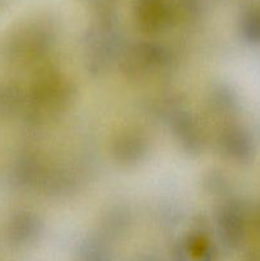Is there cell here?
I'll list each match as a JSON object with an SVG mask.
<instances>
[{
  "mask_svg": "<svg viewBox=\"0 0 260 261\" xmlns=\"http://www.w3.org/2000/svg\"><path fill=\"white\" fill-rule=\"evenodd\" d=\"M206 102L212 114L221 119H229L239 111L240 102L236 92L224 83H216L212 86Z\"/></svg>",
  "mask_w": 260,
  "mask_h": 261,
  "instance_id": "obj_13",
  "label": "cell"
},
{
  "mask_svg": "<svg viewBox=\"0 0 260 261\" xmlns=\"http://www.w3.org/2000/svg\"><path fill=\"white\" fill-rule=\"evenodd\" d=\"M201 186L209 196L222 199V200L229 199L228 196L232 190V184L228 176L224 173V171L217 170V168L208 171L203 176Z\"/></svg>",
  "mask_w": 260,
  "mask_h": 261,
  "instance_id": "obj_17",
  "label": "cell"
},
{
  "mask_svg": "<svg viewBox=\"0 0 260 261\" xmlns=\"http://www.w3.org/2000/svg\"><path fill=\"white\" fill-rule=\"evenodd\" d=\"M173 17L171 3L167 0H137L134 20L137 27L147 35H157L170 27Z\"/></svg>",
  "mask_w": 260,
  "mask_h": 261,
  "instance_id": "obj_7",
  "label": "cell"
},
{
  "mask_svg": "<svg viewBox=\"0 0 260 261\" xmlns=\"http://www.w3.org/2000/svg\"><path fill=\"white\" fill-rule=\"evenodd\" d=\"M132 223L133 214L126 205H112L102 214L99 231L103 239H119L129 231Z\"/></svg>",
  "mask_w": 260,
  "mask_h": 261,
  "instance_id": "obj_14",
  "label": "cell"
},
{
  "mask_svg": "<svg viewBox=\"0 0 260 261\" xmlns=\"http://www.w3.org/2000/svg\"><path fill=\"white\" fill-rule=\"evenodd\" d=\"M250 211L239 199H226L216 212L217 239L227 252L237 251L246 239Z\"/></svg>",
  "mask_w": 260,
  "mask_h": 261,
  "instance_id": "obj_5",
  "label": "cell"
},
{
  "mask_svg": "<svg viewBox=\"0 0 260 261\" xmlns=\"http://www.w3.org/2000/svg\"><path fill=\"white\" fill-rule=\"evenodd\" d=\"M81 261H111V255L103 237H88L79 246Z\"/></svg>",
  "mask_w": 260,
  "mask_h": 261,
  "instance_id": "obj_19",
  "label": "cell"
},
{
  "mask_svg": "<svg viewBox=\"0 0 260 261\" xmlns=\"http://www.w3.org/2000/svg\"><path fill=\"white\" fill-rule=\"evenodd\" d=\"M56 30L47 19L30 20L20 25L8 41V56L18 64H36L53 51Z\"/></svg>",
  "mask_w": 260,
  "mask_h": 261,
  "instance_id": "obj_4",
  "label": "cell"
},
{
  "mask_svg": "<svg viewBox=\"0 0 260 261\" xmlns=\"http://www.w3.org/2000/svg\"><path fill=\"white\" fill-rule=\"evenodd\" d=\"M241 37L251 45H260V7L252 5L245 9L239 22Z\"/></svg>",
  "mask_w": 260,
  "mask_h": 261,
  "instance_id": "obj_18",
  "label": "cell"
},
{
  "mask_svg": "<svg viewBox=\"0 0 260 261\" xmlns=\"http://www.w3.org/2000/svg\"><path fill=\"white\" fill-rule=\"evenodd\" d=\"M173 17L185 22H195L206 10V0H171Z\"/></svg>",
  "mask_w": 260,
  "mask_h": 261,
  "instance_id": "obj_20",
  "label": "cell"
},
{
  "mask_svg": "<svg viewBox=\"0 0 260 261\" xmlns=\"http://www.w3.org/2000/svg\"><path fill=\"white\" fill-rule=\"evenodd\" d=\"M27 109V93L17 84H5L0 88V115L15 117Z\"/></svg>",
  "mask_w": 260,
  "mask_h": 261,
  "instance_id": "obj_16",
  "label": "cell"
},
{
  "mask_svg": "<svg viewBox=\"0 0 260 261\" xmlns=\"http://www.w3.org/2000/svg\"><path fill=\"white\" fill-rule=\"evenodd\" d=\"M250 228L252 229L257 237H260V203H257L254 208L250 211L249 216Z\"/></svg>",
  "mask_w": 260,
  "mask_h": 261,
  "instance_id": "obj_21",
  "label": "cell"
},
{
  "mask_svg": "<svg viewBox=\"0 0 260 261\" xmlns=\"http://www.w3.org/2000/svg\"><path fill=\"white\" fill-rule=\"evenodd\" d=\"M119 17L111 7L99 8L83 36L84 68L89 75L102 76L120 61L126 50Z\"/></svg>",
  "mask_w": 260,
  "mask_h": 261,
  "instance_id": "obj_1",
  "label": "cell"
},
{
  "mask_svg": "<svg viewBox=\"0 0 260 261\" xmlns=\"http://www.w3.org/2000/svg\"><path fill=\"white\" fill-rule=\"evenodd\" d=\"M178 147L189 155H199L205 148L206 137L200 122L193 114L184 110L168 124Z\"/></svg>",
  "mask_w": 260,
  "mask_h": 261,
  "instance_id": "obj_9",
  "label": "cell"
},
{
  "mask_svg": "<svg viewBox=\"0 0 260 261\" xmlns=\"http://www.w3.org/2000/svg\"><path fill=\"white\" fill-rule=\"evenodd\" d=\"M79 189L78 175L65 165H48L40 191L50 198L64 199L75 194Z\"/></svg>",
  "mask_w": 260,
  "mask_h": 261,
  "instance_id": "obj_10",
  "label": "cell"
},
{
  "mask_svg": "<svg viewBox=\"0 0 260 261\" xmlns=\"http://www.w3.org/2000/svg\"><path fill=\"white\" fill-rule=\"evenodd\" d=\"M119 63L129 81H144L172 70L176 59L171 48L163 43L140 41L127 46Z\"/></svg>",
  "mask_w": 260,
  "mask_h": 261,
  "instance_id": "obj_3",
  "label": "cell"
},
{
  "mask_svg": "<svg viewBox=\"0 0 260 261\" xmlns=\"http://www.w3.org/2000/svg\"><path fill=\"white\" fill-rule=\"evenodd\" d=\"M184 110H186L185 101L178 93L161 94L150 102L149 107V112L153 119L167 126Z\"/></svg>",
  "mask_w": 260,
  "mask_h": 261,
  "instance_id": "obj_15",
  "label": "cell"
},
{
  "mask_svg": "<svg viewBox=\"0 0 260 261\" xmlns=\"http://www.w3.org/2000/svg\"><path fill=\"white\" fill-rule=\"evenodd\" d=\"M132 261H161L158 257L153 256V255H139V256L134 257Z\"/></svg>",
  "mask_w": 260,
  "mask_h": 261,
  "instance_id": "obj_23",
  "label": "cell"
},
{
  "mask_svg": "<svg viewBox=\"0 0 260 261\" xmlns=\"http://www.w3.org/2000/svg\"><path fill=\"white\" fill-rule=\"evenodd\" d=\"M42 231V219L35 212H18L8 223V237L15 246H27L33 244L37 241Z\"/></svg>",
  "mask_w": 260,
  "mask_h": 261,
  "instance_id": "obj_11",
  "label": "cell"
},
{
  "mask_svg": "<svg viewBox=\"0 0 260 261\" xmlns=\"http://www.w3.org/2000/svg\"><path fill=\"white\" fill-rule=\"evenodd\" d=\"M91 3H93V4L98 5L99 8H105V7H109V2H111V0H89Z\"/></svg>",
  "mask_w": 260,
  "mask_h": 261,
  "instance_id": "obj_24",
  "label": "cell"
},
{
  "mask_svg": "<svg viewBox=\"0 0 260 261\" xmlns=\"http://www.w3.org/2000/svg\"><path fill=\"white\" fill-rule=\"evenodd\" d=\"M47 166L40 155L33 153L22 155L13 168L14 182L22 190H40Z\"/></svg>",
  "mask_w": 260,
  "mask_h": 261,
  "instance_id": "obj_12",
  "label": "cell"
},
{
  "mask_svg": "<svg viewBox=\"0 0 260 261\" xmlns=\"http://www.w3.org/2000/svg\"><path fill=\"white\" fill-rule=\"evenodd\" d=\"M149 153V139L137 127H125L116 133L111 142V155L122 167L139 165Z\"/></svg>",
  "mask_w": 260,
  "mask_h": 261,
  "instance_id": "obj_6",
  "label": "cell"
},
{
  "mask_svg": "<svg viewBox=\"0 0 260 261\" xmlns=\"http://www.w3.org/2000/svg\"><path fill=\"white\" fill-rule=\"evenodd\" d=\"M75 98L76 87L70 78L58 70H45L27 92V121L45 124L70 109Z\"/></svg>",
  "mask_w": 260,
  "mask_h": 261,
  "instance_id": "obj_2",
  "label": "cell"
},
{
  "mask_svg": "<svg viewBox=\"0 0 260 261\" xmlns=\"http://www.w3.org/2000/svg\"><path fill=\"white\" fill-rule=\"evenodd\" d=\"M242 261H260V245L250 250Z\"/></svg>",
  "mask_w": 260,
  "mask_h": 261,
  "instance_id": "obj_22",
  "label": "cell"
},
{
  "mask_svg": "<svg viewBox=\"0 0 260 261\" xmlns=\"http://www.w3.org/2000/svg\"><path fill=\"white\" fill-rule=\"evenodd\" d=\"M217 147L227 160L246 163L254 157L255 144L251 134L240 125H227L217 137Z\"/></svg>",
  "mask_w": 260,
  "mask_h": 261,
  "instance_id": "obj_8",
  "label": "cell"
}]
</instances>
